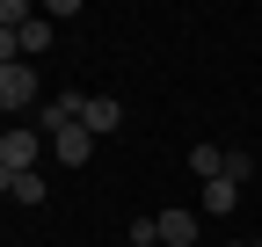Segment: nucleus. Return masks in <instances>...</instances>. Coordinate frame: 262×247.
<instances>
[{
  "label": "nucleus",
  "instance_id": "f257e3e1",
  "mask_svg": "<svg viewBox=\"0 0 262 247\" xmlns=\"http://www.w3.org/2000/svg\"><path fill=\"white\" fill-rule=\"evenodd\" d=\"M37 153H44V131L8 124V138H0V175H37Z\"/></svg>",
  "mask_w": 262,
  "mask_h": 247
},
{
  "label": "nucleus",
  "instance_id": "f03ea898",
  "mask_svg": "<svg viewBox=\"0 0 262 247\" xmlns=\"http://www.w3.org/2000/svg\"><path fill=\"white\" fill-rule=\"evenodd\" d=\"M29 102H37V73H29L22 66V58H15V66H0V109H29Z\"/></svg>",
  "mask_w": 262,
  "mask_h": 247
},
{
  "label": "nucleus",
  "instance_id": "7ed1b4c3",
  "mask_svg": "<svg viewBox=\"0 0 262 247\" xmlns=\"http://www.w3.org/2000/svg\"><path fill=\"white\" fill-rule=\"evenodd\" d=\"M88 153H95V131H88V124H66V131L51 138V160L58 167H88Z\"/></svg>",
  "mask_w": 262,
  "mask_h": 247
},
{
  "label": "nucleus",
  "instance_id": "20e7f679",
  "mask_svg": "<svg viewBox=\"0 0 262 247\" xmlns=\"http://www.w3.org/2000/svg\"><path fill=\"white\" fill-rule=\"evenodd\" d=\"M80 124H88V131H95V138H110V131H117V124H124V109H117L110 95H88V102H80Z\"/></svg>",
  "mask_w": 262,
  "mask_h": 247
},
{
  "label": "nucleus",
  "instance_id": "39448f33",
  "mask_svg": "<svg viewBox=\"0 0 262 247\" xmlns=\"http://www.w3.org/2000/svg\"><path fill=\"white\" fill-rule=\"evenodd\" d=\"M196 240V211H160V247H189Z\"/></svg>",
  "mask_w": 262,
  "mask_h": 247
},
{
  "label": "nucleus",
  "instance_id": "423d86ee",
  "mask_svg": "<svg viewBox=\"0 0 262 247\" xmlns=\"http://www.w3.org/2000/svg\"><path fill=\"white\" fill-rule=\"evenodd\" d=\"M0 189H8L15 204H44L51 189H44V175H0Z\"/></svg>",
  "mask_w": 262,
  "mask_h": 247
},
{
  "label": "nucleus",
  "instance_id": "0eeeda50",
  "mask_svg": "<svg viewBox=\"0 0 262 247\" xmlns=\"http://www.w3.org/2000/svg\"><path fill=\"white\" fill-rule=\"evenodd\" d=\"M233 204H241V182H226V175H219V182H204V211H211V218H226Z\"/></svg>",
  "mask_w": 262,
  "mask_h": 247
},
{
  "label": "nucleus",
  "instance_id": "6e6552de",
  "mask_svg": "<svg viewBox=\"0 0 262 247\" xmlns=\"http://www.w3.org/2000/svg\"><path fill=\"white\" fill-rule=\"evenodd\" d=\"M189 175H196V182H219V175H226V153H219V145H189Z\"/></svg>",
  "mask_w": 262,
  "mask_h": 247
},
{
  "label": "nucleus",
  "instance_id": "1a4fd4ad",
  "mask_svg": "<svg viewBox=\"0 0 262 247\" xmlns=\"http://www.w3.org/2000/svg\"><path fill=\"white\" fill-rule=\"evenodd\" d=\"M8 37H15V51H44V44H51V22H44V15H29L22 29H8Z\"/></svg>",
  "mask_w": 262,
  "mask_h": 247
},
{
  "label": "nucleus",
  "instance_id": "9d476101",
  "mask_svg": "<svg viewBox=\"0 0 262 247\" xmlns=\"http://www.w3.org/2000/svg\"><path fill=\"white\" fill-rule=\"evenodd\" d=\"M248 175H255V153L233 145V153H226V182H241V189H248Z\"/></svg>",
  "mask_w": 262,
  "mask_h": 247
},
{
  "label": "nucleus",
  "instance_id": "9b49d317",
  "mask_svg": "<svg viewBox=\"0 0 262 247\" xmlns=\"http://www.w3.org/2000/svg\"><path fill=\"white\" fill-rule=\"evenodd\" d=\"M131 247H160V218H131Z\"/></svg>",
  "mask_w": 262,
  "mask_h": 247
},
{
  "label": "nucleus",
  "instance_id": "f8f14e48",
  "mask_svg": "<svg viewBox=\"0 0 262 247\" xmlns=\"http://www.w3.org/2000/svg\"><path fill=\"white\" fill-rule=\"evenodd\" d=\"M233 247H262V240H233Z\"/></svg>",
  "mask_w": 262,
  "mask_h": 247
}]
</instances>
